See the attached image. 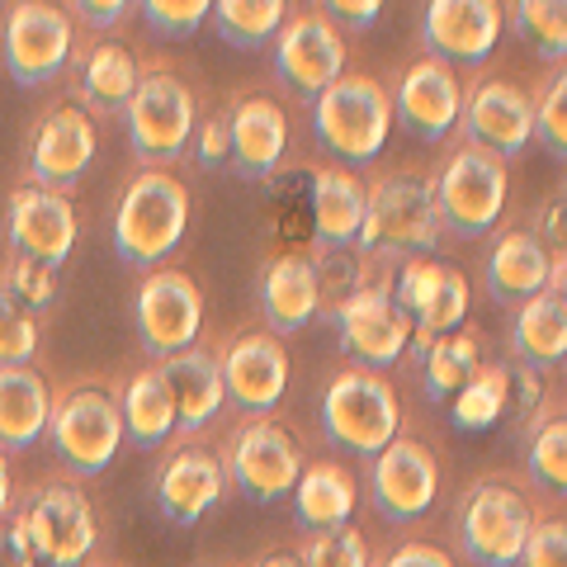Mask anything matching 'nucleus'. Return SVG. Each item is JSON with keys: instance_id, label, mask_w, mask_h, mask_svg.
I'll list each match as a JSON object with an SVG mask.
<instances>
[{"instance_id": "nucleus-9", "label": "nucleus", "mask_w": 567, "mask_h": 567, "mask_svg": "<svg viewBox=\"0 0 567 567\" xmlns=\"http://www.w3.org/2000/svg\"><path fill=\"white\" fill-rule=\"evenodd\" d=\"M223 468L246 502L275 506L284 496H293L298 477H303V450H298V440L284 421L256 416V421H246L233 431Z\"/></svg>"}, {"instance_id": "nucleus-10", "label": "nucleus", "mask_w": 567, "mask_h": 567, "mask_svg": "<svg viewBox=\"0 0 567 567\" xmlns=\"http://www.w3.org/2000/svg\"><path fill=\"white\" fill-rule=\"evenodd\" d=\"M440 227V208H435V189L431 181L416 175H388L369 189V218L360 233V251H425L435 246Z\"/></svg>"}, {"instance_id": "nucleus-14", "label": "nucleus", "mask_w": 567, "mask_h": 567, "mask_svg": "<svg viewBox=\"0 0 567 567\" xmlns=\"http://www.w3.org/2000/svg\"><path fill=\"white\" fill-rule=\"evenodd\" d=\"M275 76L284 81V91L298 100H322L336 81L346 76V39L336 33V24L322 10L298 14L279 29L275 43Z\"/></svg>"}, {"instance_id": "nucleus-25", "label": "nucleus", "mask_w": 567, "mask_h": 567, "mask_svg": "<svg viewBox=\"0 0 567 567\" xmlns=\"http://www.w3.org/2000/svg\"><path fill=\"white\" fill-rule=\"evenodd\" d=\"M483 279H487V293L496 298L502 308H520L529 298L548 293V279H554V256L535 241V233L525 227H511L492 241V251L483 260Z\"/></svg>"}, {"instance_id": "nucleus-46", "label": "nucleus", "mask_w": 567, "mask_h": 567, "mask_svg": "<svg viewBox=\"0 0 567 567\" xmlns=\"http://www.w3.org/2000/svg\"><path fill=\"white\" fill-rule=\"evenodd\" d=\"M0 567H39V558H33L29 548V535L20 516H6L0 520Z\"/></svg>"}, {"instance_id": "nucleus-39", "label": "nucleus", "mask_w": 567, "mask_h": 567, "mask_svg": "<svg viewBox=\"0 0 567 567\" xmlns=\"http://www.w3.org/2000/svg\"><path fill=\"white\" fill-rule=\"evenodd\" d=\"M0 298L29 317H43L58 303V270H48L39 260H24V256H10V265L0 270Z\"/></svg>"}, {"instance_id": "nucleus-13", "label": "nucleus", "mask_w": 567, "mask_h": 567, "mask_svg": "<svg viewBox=\"0 0 567 567\" xmlns=\"http://www.w3.org/2000/svg\"><path fill=\"white\" fill-rule=\"evenodd\" d=\"M81 223L66 194L43 189V185H14L6 199V241L14 256L39 260L48 270H62L66 256L76 251Z\"/></svg>"}, {"instance_id": "nucleus-48", "label": "nucleus", "mask_w": 567, "mask_h": 567, "mask_svg": "<svg viewBox=\"0 0 567 567\" xmlns=\"http://www.w3.org/2000/svg\"><path fill=\"white\" fill-rule=\"evenodd\" d=\"M383 567H454V563L440 554L435 544H406V548H398V554L388 558Z\"/></svg>"}, {"instance_id": "nucleus-21", "label": "nucleus", "mask_w": 567, "mask_h": 567, "mask_svg": "<svg viewBox=\"0 0 567 567\" xmlns=\"http://www.w3.org/2000/svg\"><path fill=\"white\" fill-rule=\"evenodd\" d=\"M496 39H502V6L496 0H431L421 14V43L445 66L487 62Z\"/></svg>"}, {"instance_id": "nucleus-7", "label": "nucleus", "mask_w": 567, "mask_h": 567, "mask_svg": "<svg viewBox=\"0 0 567 567\" xmlns=\"http://www.w3.org/2000/svg\"><path fill=\"white\" fill-rule=\"evenodd\" d=\"M529 529H535V511H529L525 492L502 483V477L468 487L458 502L454 535L473 567H516Z\"/></svg>"}, {"instance_id": "nucleus-31", "label": "nucleus", "mask_w": 567, "mask_h": 567, "mask_svg": "<svg viewBox=\"0 0 567 567\" xmlns=\"http://www.w3.org/2000/svg\"><path fill=\"white\" fill-rule=\"evenodd\" d=\"M369 218V185L350 171H322L312 181V227L331 251H346V246L360 241Z\"/></svg>"}, {"instance_id": "nucleus-17", "label": "nucleus", "mask_w": 567, "mask_h": 567, "mask_svg": "<svg viewBox=\"0 0 567 567\" xmlns=\"http://www.w3.org/2000/svg\"><path fill=\"white\" fill-rule=\"evenodd\" d=\"M95 152H100L95 118L81 104H58V110H48L39 118V128L29 137V175H33V185L66 194L91 171Z\"/></svg>"}, {"instance_id": "nucleus-26", "label": "nucleus", "mask_w": 567, "mask_h": 567, "mask_svg": "<svg viewBox=\"0 0 567 567\" xmlns=\"http://www.w3.org/2000/svg\"><path fill=\"white\" fill-rule=\"evenodd\" d=\"M156 369H162V379H166L171 398H175V431L199 435L208 421H218L223 402H227L218 354L189 346L181 354H166V360H156Z\"/></svg>"}, {"instance_id": "nucleus-30", "label": "nucleus", "mask_w": 567, "mask_h": 567, "mask_svg": "<svg viewBox=\"0 0 567 567\" xmlns=\"http://www.w3.org/2000/svg\"><path fill=\"white\" fill-rule=\"evenodd\" d=\"M142 71H137V58L123 43H95L91 52L81 58L76 66V95H81V110L85 114H123L128 110V100L137 91Z\"/></svg>"}, {"instance_id": "nucleus-51", "label": "nucleus", "mask_w": 567, "mask_h": 567, "mask_svg": "<svg viewBox=\"0 0 567 567\" xmlns=\"http://www.w3.org/2000/svg\"><path fill=\"white\" fill-rule=\"evenodd\" d=\"M256 567H303V563H298V554H289V548H275V554L256 558Z\"/></svg>"}, {"instance_id": "nucleus-38", "label": "nucleus", "mask_w": 567, "mask_h": 567, "mask_svg": "<svg viewBox=\"0 0 567 567\" xmlns=\"http://www.w3.org/2000/svg\"><path fill=\"white\" fill-rule=\"evenodd\" d=\"M525 468L535 487L567 496V416H544L525 440Z\"/></svg>"}, {"instance_id": "nucleus-4", "label": "nucleus", "mask_w": 567, "mask_h": 567, "mask_svg": "<svg viewBox=\"0 0 567 567\" xmlns=\"http://www.w3.org/2000/svg\"><path fill=\"white\" fill-rule=\"evenodd\" d=\"M128 147L142 171H171L194 142V91L171 71H147L128 100Z\"/></svg>"}, {"instance_id": "nucleus-12", "label": "nucleus", "mask_w": 567, "mask_h": 567, "mask_svg": "<svg viewBox=\"0 0 567 567\" xmlns=\"http://www.w3.org/2000/svg\"><path fill=\"white\" fill-rule=\"evenodd\" d=\"M133 327L152 360L181 354L199 341L204 327V293L185 270H152L137 284L133 298Z\"/></svg>"}, {"instance_id": "nucleus-33", "label": "nucleus", "mask_w": 567, "mask_h": 567, "mask_svg": "<svg viewBox=\"0 0 567 567\" xmlns=\"http://www.w3.org/2000/svg\"><path fill=\"white\" fill-rule=\"evenodd\" d=\"M293 511H298V525L322 535V529H341L350 525V511H354V477L341 464H303V477L293 487Z\"/></svg>"}, {"instance_id": "nucleus-29", "label": "nucleus", "mask_w": 567, "mask_h": 567, "mask_svg": "<svg viewBox=\"0 0 567 567\" xmlns=\"http://www.w3.org/2000/svg\"><path fill=\"white\" fill-rule=\"evenodd\" d=\"M114 398H118V416H123V440H133L137 450H162L175 435V398L156 364L128 374Z\"/></svg>"}, {"instance_id": "nucleus-16", "label": "nucleus", "mask_w": 567, "mask_h": 567, "mask_svg": "<svg viewBox=\"0 0 567 567\" xmlns=\"http://www.w3.org/2000/svg\"><path fill=\"white\" fill-rule=\"evenodd\" d=\"M393 298L398 308L412 317V341L425 350L440 336H454L458 322L468 312V279L464 270H454L445 260H425V256H412L398 270V284H393Z\"/></svg>"}, {"instance_id": "nucleus-6", "label": "nucleus", "mask_w": 567, "mask_h": 567, "mask_svg": "<svg viewBox=\"0 0 567 567\" xmlns=\"http://www.w3.org/2000/svg\"><path fill=\"white\" fill-rule=\"evenodd\" d=\"M322 431L331 445L374 458L393 445L402 431L398 393L374 369H341L322 398Z\"/></svg>"}, {"instance_id": "nucleus-41", "label": "nucleus", "mask_w": 567, "mask_h": 567, "mask_svg": "<svg viewBox=\"0 0 567 567\" xmlns=\"http://www.w3.org/2000/svg\"><path fill=\"white\" fill-rule=\"evenodd\" d=\"M298 563L303 567H369V544L360 529H322V535H312L303 548H298Z\"/></svg>"}, {"instance_id": "nucleus-27", "label": "nucleus", "mask_w": 567, "mask_h": 567, "mask_svg": "<svg viewBox=\"0 0 567 567\" xmlns=\"http://www.w3.org/2000/svg\"><path fill=\"white\" fill-rule=\"evenodd\" d=\"M317 308H322V279H317L312 256H275L260 275V312L270 322V336H293L303 331Z\"/></svg>"}, {"instance_id": "nucleus-23", "label": "nucleus", "mask_w": 567, "mask_h": 567, "mask_svg": "<svg viewBox=\"0 0 567 567\" xmlns=\"http://www.w3.org/2000/svg\"><path fill=\"white\" fill-rule=\"evenodd\" d=\"M393 114H398L402 128L416 133L421 142L450 137L458 114H464V91H458L454 66L435 62V58L412 62V66H406V76H402V85H398Z\"/></svg>"}, {"instance_id": "nucleus-52", "label": "nucleus", "mask_w": 567, "mask_h": 567, "mask_svg": "<svg viewBox=\"0 0 567 567\" xmlns=\"http://www.w3.org/2000/svg\"><path fill=\"white\" fill-rule=\"evenodd\" d=\"M548 293H558L563 303H567V256L554 260V279H548Z\"/></svg>"}, {"instance_id": "nucleus-11", "label": "nucleus", "mask_w": 567, "mask_h": 567, "mask_svg": "<svg viewBox=\"0 0 567 567\" xmlns=\"http://www.w3.org/2000/svg\"><path fill=\"white\" fill-rule=\"evenodd\" d=\"M71 48H76V29H71L66 6H48V0L10 6L0 52H6V71L20 85H48L52 76H62Z\"/></svg>"}, {"instance_id": "nucleus-44", "label": "nucleus", "mask_w": 567, "mask_h": 567, "mask_svg": "<svg viewBox=\"0 0 567 567\" xmlns=\"http://www.w3.org/2000/svg\"><path fill=\"white\" fill-rule=\"evenodd\" d=\"M516 567H567V516L535 520Z\"/></svg>"}, {"instance_id": "nucleus-32", "label": "nucleus", "mask_w": 567, "mask_h": 567, "mask_svg": "<svg viewBox=\"0 0 567 567\" xmlns=\"http://www.w3.org/2000/svg\"><path fill=\"white\" fill-rule=\"evenodd\" d=\"M511 354L516 364L535 369H554L567 360V303L558 293H539L529 303L516 308V322H511Z\"/></svg>"}, {"instance_id": "nucleus-50", "label": "nucleus", "mask_w": 567, "mask_h": 567, "mask_svg": "<svg viewBox=\"0 0 567 567\" xmlns=\"http://www.w3.org/2000/svg\"><path fill=\"white\" fill-rule=\"evenodd\" d=\"M14 511V473H10V454L0 450V520Z\"/></svg>"}, {"instance_id": "nucleus-20", "label": "nucleus", "mask_w": 567, "mask_h": 567, "mask_svg": "<svg viewBox=\"0 0 567 567\" xmlns=\"http://www.w3.org/2000/svg\"><path fill=\"white\" fill-rule=\"evenodd\" d=\"M458 123L468 133V147H483L492 156H502V162H516V156H525L529 142H535V104L511 81L473 85Z\"/></svg>"}, {"instance_id": "nucleus-47", "label": "nucleus", "mask_w": 567, "mask_h": 567, "mask_svg": "<svg viewBox=\"0 0 567 567\" xmlns=\"http://www.w3.org/2000/svg\"><path fill=\"white\" fill-rule=\"evenodd\" d=\"M66 14H81L91 29H114L128 14V6L123 0H76V6H66Z\"/></svg>"}, {"instance_id": "nucleus-28", "label": "nucleus", "mask_w": 567, "mask_h": 567, "mask_svg": "<svg viewBox=\"0 0 567 567\" xmlns=\"http://www.w3.org/2000/svg\"><path fill=\"white\" fill-rule=\"evenodd\" d=\"M52 388L33 364H0V450L20 454L48 435Z\"/></svg>"}, {"instance_id": "nucleus-36", "label": "nucleus", "mask_w": 567, "mask_h": 567, "mask_svg": "<svg viewBox=\"0 0 567 567\" xmlns=\"http://www.w3.org/2000/svg\"><path fill=\"white\" fill-rule=\"evenodd\" d=\"M506 364H483L477 374L450 398V412L464 431H487L506 416Z\"/></svg>"}, {"instance_id": "nucleus-34", "label": "nucleus", "mask_w": 567, "mask_h": 567, "mask_svg": "<svg viewBox=\"0 0 567 567\" xmlns=\"http://www.w3.org/2000/svg\"><path fill=\"white\" fill-rule=\"evenodd\" d=\"M208 20L227 48L251 52V48H265L284 29V0H218Z\"/></svg>"}, {"instance_id": "nucleus-49", "label": "nucleus", "mask_w": 567, "mask_h": 567, "mask_svg": "<svg viewBox=\"0 0 567 567\" xmlns=\"http://www.w3.org/2000/svg\"><path fill=\"white\" fill-rule=\"evenodd\" d=\"M379 10H383L379 0H364V6H360V0H331L322 14H341V20H350L354 29H369V24L379 20Z\"/></svg>"}, {"instance_id": "nucleus-3", "label": "nucleus", "mask_w": 567, "mask_h": 567, "mask_svg": "<svg viewBox=\"0 0 567 567\" xmlns=\"http://www.w3.org/2000/svg\"><path fill=\"white\" fill-rule=\"evenodd\" d=\"M312 128L331 156H341L350 166H364L383 152L388 133H393V95H388L374 76L346 71V76L312 104Z\"/></svg>"}, {"instance_id": "nucleus-18", "label": "nucleus", "mask_w": 567, "mask_h": 567, "mask_svg": "<svg viewBox=\"0 0 567 567\" xmlns=\"http://www.w3.org/2000/svg\"><path fill=\"white\" fill-rule=\"evenodd\" d=\"M440 492V468L435 454L421 445V440L398 435L383 454H374V468H369V496H374L379 516L393 525H412L425 511L435 506Z\"/></svg>"}, {"instance_id": "nucleus-45", "label": "nucleus", "mask_w": 567, "mask_h": 567, "mask_svg": "<svg viewBox=\"0 0 567 567\" xmlns=\"http://www.w3.org/2000/svg\"><path fill=\"white\" fill-rule=\"evenodd\" d=\"M194 156L204 166H233V133H227V110H213L194 123Z\"/></svg>"}, {"instance_id": "nucleus-42", "label": "nucleus", "mask_w": 567, "mask_h": 567, "mask_svg": "<svg viewBox=\"0 0 567 567\" xmlns=\"http://www.w3.org/2000/svg\"><path fill=\"white\" fill-rule=\"evenodd\" d=\"M208 14H213L208 0H147L142 6V20H147L152 33H162V39H189Z\"/></svg>"}, {"instance_id": "nucleus-15", "label": "nucleus", "mask_w": 567, "mask_h": 567, "mask_svg": "<svg viewBox=\"0 0 567 567\" xmlns=\"http://www.w3.org/2000/svg\"><path fill=\"white\" fill-rule=\"evenodd\" d=\"M336 336H341L346 354H354L369 369H383L402 360V350L412 346L416 331L388 284H360L336 303Z\"/></svg>"}, {"instance_id": "nucleus-24", "label": "nucleus", "mask_w": 567, "mask_h": 567, "mask_svg": "<svg viewBox=\"0 0 567 567\" xmlns=\"http://www.w3.org/2000/svg\"><path fill=\"white\" fill-rule=\"evenodd\" d=\"M227 133H233V171L246 181H265L279 171L284 147H289V118L270 95H241L227 110Z\"/></svg>"}, {"instance_id": "nucleus-40", "label": "nucleus", "mask_w": 567, "mask_h": 567, "mask_svg": "<svg viewBox=\"0 0 567 567\" xmlns=\"http://www.w3.org/2000/svg\"><path fill=\"white\" fill-rule=\"evenodd\" d=\"M529 104H535V137L544 142V152L567 162V66H558L539 85V100H529Z\"/></svg>"}, {"instance_id": "nucleus-22", "label": "nucleus", "mask_w": 567, "mask_h": 567, "mask_svg": "<svg viewBox=\"0 0 567 567\" xmlns=\"http://www.w3.org/2000/svg\"><path fill=\"white\" fill-rule=\"evenodd\" d=\"M218 369L227 402H237L251 416H265L270 406H279L284 388H289V354H284V341L270 331H241L218 354Z\"/></svg>"}, {"instance_id": "nucleus-19", "label": "nucleus", "mask_w": 567, "mask_h": 567, "mask_svg": "<svg viewBox=\"0 0 567 567\" xmlns=\"http://www.w3.org/2000/svg\"><path fill=\"white\" fill-rule=\"evenodd\" d=\"M227 487V468L223 458L213 454L208 445H199V440H185V445H175L166 454L162 473H156V511H162V520L171 525H199L213 506H218V496Z\"/></svg>"}, {"instance_id": "nucleus-35", "label": "nucleus", "mask_w": 567, "mask_h": 567, "mask_svg": "<svg viewBox=\"0 0 567 567\" xmlns=\"http://www.w3.org/2000/svg\"><path fill=\"white\" fill-rule=\"evenodd\" d=\"M477 369H483V360H477V336H468V331L440 336V341L421 350V379H425V393L431 398L450 402Z\"/></svg>"}, {"instance_id": "nucleus-43", "label": "nucleus", "mask_w": 567, "mask_h": 567, "mask_svg": "<svg viewBox=\"0 0 567 567\" xmlns=\"http://www.w3.org/2000/svg\"><path fill=\"white\" fill-rule=\"evenodd\" d=\"M39 346H43L39 317H29L0 298V364H29Z\"/></svg>"}, {"instance_id": "nucleus-1", "label": "nucleus", "mask_w": 567, "mask_h": 567, "mask_svg": "<svg viewBox=\"0 0 567 567\" xmlns=\"http://www.w3.org/2000/svg\"><path fill=\"white\" fill-rule=\"evenodd\" d=\"M189 233V189L171 171H142L118 194L114 208V251L123 265L156 270Z\"/></svg>"}, {"instance_id": "nucleus-5", "label": "nucleus", "mask_w": 567, "mask_h": 567, "mask_svg": "<svg viewBox=\"0 0 567 567\" xmlns=\"http://www.w3.org/2000/svg\"><path fill=\"white\" fill-rule=\"evenodd\" d=\"M20 525L29 535L33 558L48 567H81L95 554L100 539L95 502L71 477H48V483L33 487L20 506Z\"/></svg>"}, {"instance_id": "nucleus-37", "label": "nucleus", "mask_w": 567, "mask_h": 567, "mask_svg": "<svg viewBox=\"0 0 567 567\" xmlns=\"http://www.w3.org/2000/svg\"><path fill=\"white\" fill-rule=\"evenodd\" d=\"M511 24H516L520 43L544 62L567 58V0H520L511 10Z\"/></svg>"}, {"instance_id": "nucleus-2", "label": "nucleus", "mask_w": 567, "mask_h": 567, "mask_svg": "<svg viewBox=\"0 0 567 567\" xmlns=\"http://www.w3.org/2000/svg\"><path fill=\"white\" fill-rule=\"evenodd\" d=\"M48 445L71 473H81V477H95V473L110 468L123 450V416H118L114 388H104L95 379L62 388V393L52 398Z\"/></svg>"}, {"instance_id": "nucleus-8", "label": "nucleus", "mask_w": 567, "mask_h": 567, "mask_svg": "<svg viewBox=\"0 0 567 567\" xmlns=\"http://www.w3.org/2000/svg\"><path fill=\"white\" fill-rule=\"evenodd\" d=\"M431 189H435L440 227L473 241V237L492 233L506 208V162L483 147H458L450 162L440 166Z\"/></svg>"}]
</instances>
